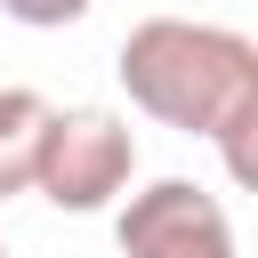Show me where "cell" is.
I'll return each instance as SVG.
<instances>
[{"label":"cell","mask_w":258,"mask_h":258,"mask_svg":"<svg viewBox=\"0 0 258 258\" xmlns=\"http://www.w3.org/2000/svg\"><path fill=\"white\" fill-rule=\"evenodd\" d=\"M121 89L145 121L177 129V137H210L226 153L234 185H258V40L234 24H202V16H145L121 40Z\"/></svg>","instance_id":"obj_1"},{"label":"cell","mask_w":258,"mask_h":258,"mask_svg":"<svg viewBox=\"0 0 258 258\" xmlns=\"http://www.w3.org/2000/svg\"><path fill=\"white\" fill-rule=\"evenodd\" d=\"M129 177H137V137H129L121 113H105V105H64V113H48L40 161H32V194H40L48 210L97 218V210H113V202L129 194Z\"/></svg>","instance_id":"obj_2"},{"label":"cell","mask_w":258,"mask_h":258,"mask_svg":"<svg viewBox=\"0 0 258 258\" xmlns=\"http://www.w3.org/2000/svg\"><path fill=\"white\" fill-rule=\"evenodd\" d=\"M113 242H121V258H242L226 202L210 185H194V177L137 185L121 202V218H113Z\"/></svg>","instance_id":"obj_3"},{"label":"cell","mask_w":258,"mask_h":258,"mask_svg":"<svg viewBox=\"0 0 258 258\" xmlns=\"http://www.w3.org/2000/svg\"><path fill=\"white\" fill-rule=\"evenodd\" d=\"M48 97L40 89H0V202L32 194V161H40V129H48Z\"/></svg>","instance_id":"obj_4"},{"label":"cell","mask_w":258,"mask_h":258,"mask_svg":"<svg viewBox=\"0 0 258 258\" xmlns=\"http://www.w3.org/2000/svg\"><path fill=\"white\" fill-rule=\"evenodd\" d=\"M16 24H32V32H64V24H81L97 0H0Z\"/></svg>","instance_id":"obj_5"},{"label":"cell","mask_w":258,"mask_h":258,"mask_svg":"<svg viewBox=\"0 0 258 258\" xmlns=\"http://www.w3.org/2000/svg\"><path fill=\"white\" fill-rule=\"evenodd\" d=\"M0 258H8V250H0Z\"/></svg>","instance_id":"obj_6"}]
</instances>
